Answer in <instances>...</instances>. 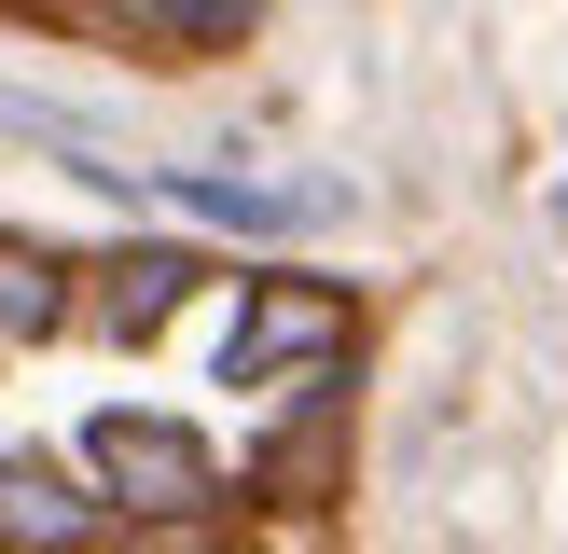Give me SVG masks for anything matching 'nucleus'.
Here are the masks:
<instances>
[{"label": "nucleus", "mask_w": 568, "mask_h": 554, "mask_svg": "<svg viewBox=\"0 0 568 554\" xmlns=\"http://www.w3.org/2000/svg\"><path fill=\"white\" fill-rule=\"evenodd\" d=\"M83 458H98V485L125 499V513H194V499H209V443L166 430V416H98Z\"/></svg>", "instance_id": "f257e3e1"}, {"label": "nucleus", "mask_w": 568, "mask_h": 554, "mask_svg": "<svg viewBox=\"0 0 568 554\" xmlns=\"http://www.w3.org/2000/svg\"><path fill=\"white\" fill-rule=\"evenodd\" d=\"M320 360H347V305L333 291H305V277H264L250 291V319H236V347H222V375H320Z\"/></svg>", "instance_id": "f03ea898"}, {"label": "nucleus", "mask_w": 568, "mask_h": 554, "mask_svg": "<svg viewBox=\"0 0 568 554\" xmlns=\"http://www.w3.org/2000/svg\"><path fill=\"white\" fill-rule=\"evenodd\" d=\"M153 194H166V208H194V222H236V236H292V222H333V208H347L333 181L277 194V181H222V166H153Z\"/></svg>", "instance_id": "7ed1b4c3"}, {"label": "nucleus", "mask_w": 568, "mask_h": 554, "mask_svg": "<svg viewBox=\"0 0 568 554\" xmlns=\"http://www.w3.org/2000/svg\"><path fill=\"white\" fill-rule=\"evenodd\" d=\"M98 277H111V291H98V332H166L209 264H194V249H125V264H98Z\"/></svg>", "instance_id": "20e7f679"}, {"label": "nucleus", "mask_w": 568, "mask_h": 554, "mask_svg": "<svg viewBox=\"0 0 568 554\" xmlns=\"http://www.w3.org/2000/svg\"><path fill=\"white\" fill-rule=\"evenodd\" d=\"M0 541H42V554H70V541H83V499L55 485L42 458H0Z\"/></svg>", "instance_id": "39448f33"}, {"label": "nucleus", "mask_w": 568, "mask_h": 554, "mask_svg": "<svg viewBox=\"0 0 568 554\" xmlns=\"http://www.w3.org/2000/svg\"><path fill=\"white\" fill-rule=\"evenodd\" d=\"M55 319H70V277H55L28 236H0V347H42Z\"/></svg>", "instance_id": "423d86ee"}, {"label": "nucleus", "mask_w": 568, "mask_h": 554, "mask_svg": "<svg viewBox=\"0 0 568 554\" xmlns=\"http://www.w3.org/2000/svg\"><path fill=\"white\" fill-rule=\"evenodd\" d=\"M166 14H181L194 42H222V28H250V0H166Z\"/></svg>", "instance_id": "0eeeda50"}, {"label": "nucleus", "mask_w": 568, "mask_h": 554, "mask_svg": "<svg viewBox=\"0 0 568 554\" xmlns=\"http://www.w3.org/2000/svg\"><path fill=\"white\" fill-rule=\"evenodd\" d=\"M181 554H222V541H181Z\"/></svg>", "instance_id": "6e6552de"}, {"label": "nucleus", "mask_w": 568, "mask_h": 554, "mask_svg": "<svg viewBox=\"0 0 568 554\" xmlns=\"http://www.w3.org/2000/svg\"><path fill=\"white\" fill-rule=\"evenodd\" d=\"M70 554H98V541H70Z\"/></svg>", "instance_id": "1a4fd4ad"}]
</instances>
